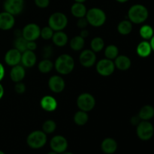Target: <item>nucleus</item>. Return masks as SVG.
<instances>
[{"label":"nucleus","mask_w":154,"mask_h":154,"mask_svg":"<svg viewBox=\"0 0 154 154\" xmlns=\"http://www.w3.org/2000/svg\"><path fill=\"white\" fill-rule=\"evenodd\" d=\"M54 67L60 75H69L75 69V60L69 54H62L56 60Z\"/></svg>","instance_id":"1"},{"label":"nucleus","mask_w":154,"mask_h":154,"mask_svg":"<svg viewBox=\"0 0 154 154\" xmlns=\"http://www.w3.org/2000/svg\"><path fill=\"white\" fill-rule=\"evenodd\" d=\"M149 12L147 8L141 4H135L131 6L128 11V18L132 23L140 24L147 20Z\"/></svg>","instance_id":"2"},{"label":"nucleus","mask_w":154,"mask_h":154,"mask_svg":"<svg viewBox=\"0 0 154 154\" xmlns=\"http://www.w3.org/2000/svg\"><path fill=\"white\" fill-rule=\"evenodd\" d=\"M90 25L94 27H100L106 21V14L99 8H92L87 11L85 16Z\"/></svg>","instance_id":"3"},{"label":"nucleus","mask_w":154,"mask_h":154,"mask_svg":"<svg viewBox=\"0 0 154 154\" xmlns=\"http://www.w3.org/2000/svg\"><path fill=\"white\" fill-rule=\"evenodd\" d=\"M26 143L32 149L42 148L47 143V134L43 131H33L27 136Z\"/></svg>","instance_id":"4"},{"label":"nucleus","mask_w":154,"mask_h":154,"mask_svg":"<svg viewBox=\"0 0 154 154\" xmlns=\"http://www.w3.org/2000/svg\"><path fill=\"white\" fill-rule=\"evenodd\" d=\"M68 25V18L62 12H55L50 16L48 19V26L54 31H63Z\"/></svg>","instance_id":"5"},{"label":"nucleus","mask_w":154,"mask_h":154,"mask_svg":"<svg viewBox=\"0 0 154 154\" xmlns=\"http://www.w3.org/2000/svg\"><path fill=\"white\" fill-rule=\"evenodd\" d=\"M77 105L81 111L89 112L96 106V99L90 93H83L77 99Z\"/></svg>","instance_id":"6"},{"label":"nucleus","mask_w":154,"mask_h":154,"mask_svg":"<svg viewBox=\"0 0 154 154\" xmlns=\"http://www.w3.org/2000/svg\"><path fill=\"white\" fill-rule=\"evenodd\" d=\"M136 126L137 135L141 140L148 141L153 137L154 128L150 122L147 121V120H141Z\"/></svg>","instance_id":"7"},{"label":"nucleus","mask_w":154,"mask_h":154,"mask_svg":"<svg viewBox=\"0 0 154 154\" xmlns=\"http://www.w3.org/2000/svg\"><path fill=\"white\" fill-rule=\"evenodd\" d=\"M96 68L98 73L103 77H108L111 75L116 69L114 61L107 58L99 60L96 64Z\"/></svg>","instance_id":"8"},{"label":"nucleus","mask_w":154,"mask_h":154,"mask_svg":"<svg viewBox=\"0 0 154 154\" xmlns=\"http://www.w3.org/2000/svg\"><path fill=\"white\" fill-rule=\"evenodd\" d=\"M5 11L8 12L11 14L18 15L23 11V0H5L3 5Z\"/></svg>","instance_id":"9"},{"label":"nucleus","mask_w":154,"mask_h":154,"mask_svg":"<svg viewBox=\"0 0 154 154\" xmlns=\"http://www.w3.org/2000/svg\"><path fill=\"white\" fill-rule=\"evenodd\" d=\"M41 29L35 23H29L22 30V36L27 41H35L40 37Z\"/></svg>","instance_id":"10"},{"label":"nucleus","mask_w":154,"mask_h":154,"mask_svg":"<svg viewBox=\"0 0 154 154\" xmlns=\"http://www.w3.org/2000/svg\"><path fill=\"white\" fill-rule=\"evenodd\" d=\"M50 146L53 151L57 153H62L68 148V141L63 135H55L51 138Z\"/></svg>","instance_id":"11"},{"label":"nucleus","mask_w":154,"mask_h":154,"mask_svg":"<svg viewBox=\"0 0 154 154\" xmlns=\"http://www.w3.org/2000/svg\"><path fill=\"white\" fill-rule=\"evenodd\" d=\"M80 63L82 66L86 68H90L93 66L96 61V53L92 50H84L79 56Z\"/></svg>","instance_id":"12"},{"label":"nucleus","mask_w":154,"mask_h":154,"mask_svg":"<svg viewBox=\"0 0 154 154\" xmlns=\"http://www.w3.org/2000/svg\"><path fill=\"white\" fill-rule=\"evenodd\" d=\"M48 87L50 90L55 93H60L64 90L66 87L65 80L59 75H54L51 77L48 81Z\"/></svg>","instance_id":"13"},{"label":"nucleus","mask_w":154,"mask_h":154,"mask_svg":"<svg viewBox=\"0 0 154 154\" xmlns=\"http://www.w3.org/2000/svg\"><path fill=\"white\" fill-rule=\"evenodd\" d=\"M15 18L14 15L6 11L0 13V29L7 31L13 28Z\"/></svg>","instance_id":"14"},{"label":"nucleus","mask_w":154,"mask_h":154,"mask_svg":"<svg viewBox=\"0 0 154 154\" xmlns=\"http://www.w3.org/2000/svg\"><path fill=\"white\" fill-rule=\"evenodd\" d=\"M21 54L22 53L20 52L16 48H12L8 51L5 55V62L8 66L11 67L18 65L20 63Z\"/></svg>","instance_id":"15"},{"label":"nucleus","mask_w":154,"mask_h":154,"mask_svg":"<svg viewBox=\"0 0 154 154\" xmlns=\"http://www.w3.org/2000/svg\"><path fill=\"white\" fill-rule=\"evenodd\" d=\"M37 61V57L34 51L26 50L21 54L20 63L22 66L26 68H32L35 65Z\"/></svg>","instance_id":"16"},{"label":"nucleus","mask_w":154,"mask_h":154,"mask_svg":"<svg viewBox=\"0 0 154 154\" xmlns=\"http://www.w3.org/2000/svg\"><path fill=\"white\" fill-rule=\"evenodd\" d=\"M40 105L43 110L48 112H52L57 108V101L51 96H45L40 101Z\"/></svg>","instance_id":"17"},{"label":"nucleus","mask_w":154,"mask_h":154,"mask_svg":"<svg viewBox=\"0 0 154 154\" xmlns=\"http://www.w3.org/2000/svg\"><path fill=\"white\" fill-rule=\"evenodd\" d=\"M24 68L25 67L19 64L12 66V69L10 72V78L13 82H20L24 79L26 76V71Z\"/></svg>","instance_id":"18"},{"label":"nucleus","mask_w":154,"mask_h":154,"mask_svg":"<svg viewBox=\"0 0 154 154\" xmlns=\"http://www.w3.org/2000/svg\"><path fill=\"white\" fill-rule=\"evenodd\" d=\"M101 149L105 154H113L117 149V143L114 138H107L102 141Z\"/></svg>","instance_id":"19"},{"label":"nucleus","mask_w":154,"mask_h":154,"mask_svg":"<svg viewBox=\"0 0 154 154\" xmlns=\"http://www.w3.org/2000/svg\"><path fill=\"white\" fill-rule=\"evenodd\" d=\"M115 68L120 71H126L131 67L132 62L129 57L125 55H118L114 61Z\"/></svg>","instance_id":"20"},{"label":"nucleus","mask_w":154,"mask_h":154,"mask_svg":"<svg viewBox=\"0 0 154 154\" xmlns=\"http://www.w3.org/2000/svg\"><path fill=\"white\" fill-rule=\"evenodd\" d=\"M136 52L139 57H143V58L149 57L152 52V48L150 42H147V41H143V42H140L137 46Z\"/></svg>","instance_id":"21"},{"label":"nucleus","mask_w":154,"mask_h":154,"mask_svg":"<svg viewBox=\"0 0 154 154\" xmlns=\"http://www.w3.org/2000/svg\"><path fill=\"white\" fill-rule=\"evenodd\" d=\"M87 9L84 3L75 2L71 7V13L75 17L81 18L86 16Z\"/></svg>","instance_id":"22"},{"label":"nucleus","mask_w":154,"mask_h":154,"mask_svg":"<svg viewBox=\"0 0 154 154\" xmlns=\"http://www.w3.org/2000/svg\"><path fill=\"white\" fill-rule=\"evenodd\" d=\"M51 39H52L54 45L57 47L65 46L69 41L68 35L63 31H57L54 32Z\"/></svg>","instance_id":"23"},{"label":"nucleus","mask_w":154,"mask_h":154,"mask_svg":"<svg viewBox=\"0 0 154 154\" xmlns=\"http://www.w3.org/2000/svg\"><path fill=\"white\" fill-rule=\"evenodd\" d=\"M138 117L141 120L149 121L154 117V108L151 105H146L141 108L138 113Z\"/></svg>","instance_id":"24"},{"label":"nucleus","mask_w":154,"mask_h":154,"mask_svg":"<svg viewBox=\"0 0 154 154\" xmlns=\"http://www.w3.org/2000/svg\"><path fill=\"white\" fill-rule=\"evenodd\" d=\"M132 30V23L129 20H124L117 25V31L122 35H127Z\"/></svg>","instance_id":"25"},{"label":"nucleus","mask_w":154,"mask_h":154,"mask_svg":"<svg viewBox=\"0 0 154 154\" xmlns=\"http://www.w3.org/2000/svg\"><path fill=\"white\" fill-rule=\"evenodd\" d=\"M74 122L79 126H84L89 120V115L87 112L79 110L74 115Z\"/></svg>","instance_id":"26"},{"label":"nucleus","mask_w":154,"mask_h":154,"mask_svg":"<svg viewBox=\"0 0 154 154\" xmlns=\"http://www.w3.org/2000/svg\"><path fill=\"white\" fill-rule=\"evenodd\" d=\"M54 64L50 59H43L38 65L39 72L43 74L49 73L54 69Z\"/></svg>","instance_id":"27"},{"label":"nucleus","mask_w":154,"mask_h":154,"mask_svg":"<svg viewBox=\"0 0 154 154\" xmlns=\"http://www.w3.org/2000/svg\"><path fill=\"white\" fill-rule=\"evenodd\" d=\"M85 40L80 35L75 36L70 41V48L75 51H79L84 48Z\"/></svg>","instance_id":"28"},{"label":"nucleus","mask_w":154,"mask_h":154,"mask_svg":"<svg viewBox=\"0 0 154 154\" xmlns=\"http://www.w3.org/2000/svg\"><path fill=\"white\" fill-rule=\"evenodd\" d=\"M91 50L95 53H99L102 51L105 47V42L101 37H95L90 42Z\"/></svg>","instance_id":"29"},{"label":"nucleus","mask_w":154,"mask_h":154,"mask_svg":"<svg viewBox=\"0 0 154 154\" xmlns=\"http://www.w3.org/2000/svg\"><path fill=\"white\" fill-rule=\"evenodd\" d=\"M119 55V49L116 45H110L105 49V58L111 60H114Z\"/></svg>","instance_id":"30"},{"label":"nucleus","mask_w":154,"mask_h":154,"mask_svg":"<svg viewBox=\"0 0 154 154\" xmlns=\"http://www.w3.org/2000/svg\"><path fill=\"white\" fill-rule=\"evenodd\" d=\"M140 36L144 40H150L154 35L153 27L150 25H143L139 30Z\"/></svg>","instance_id":"31"},{"label":"nucleus","mask_w":154,"mask_h":154,"mask_svg":"<svg viewBox=\"0 0 154 154\" xmlns=\"http://www.w3.org/2000/svg\"><path fill=\"white\" fill-rule=\"evenodd\" d=\"M27 43H28V41L24 38L22 35H20L16 38L14 42V48L18 50L20 52L23 53L27 50Z\"/></svg>","instance_id":"32"},{"label":"nucleus","mask_w":154,"mask_h":154,"mask_svg":"<svg viewBox=\"0 0 154 154\" xmlns=\"http://www.w3.org/2000/svg\"><path fill=\"white\" fill-rule=\"evenodd\" d=\"M57 129V124L53 120H48L42 125V131L46 134H51Z\"/></svg>","instance_id":"33"},{"label":"nucleus","mask_w":154,"mask_h":154,"mask_svg":"<svg viewBox=\"0 0 154 154\" xmlns=\"http://www.w3.org/2000/svg\"><path fill=\"white\" fill-rule=\"evenodd\" d=\"M54 31L49 26H45L41 29V34L40 36L45 40H49V39L52 38L53 35H54Z\"/></svg>","instance_id":"34"},{"label":"nucleus","mask_w":154,"mask_h":154,"mask_svg":"<svg viewBox=\"0 0 154 154\" xmlns=\"http://www.w3.org/2000/svg\"><path fill=\"white\" fill-rule=\"evenodd\" d=\"M54 53V48L51 45H47L42 50V56L44 59H50Z\"/></svg>","instance_id":"35"},{"label":"nucleus","mask_w":154,"mask_h":154,"mask_svg":"<svg viewBox=\"0 0 154 154\" xmlns=\"http://www.w3.org/2000/svg\"><path fill=\"white\" fill-rule=\"evenodd\" d=\"M26 89V85L23 84V83H22V81L15 84L14 91L16 92L17 93H18V94H23V93H25Z\"/></svg>","instance_id":"36"},{"label":"nucleus","mask_w":154,"mask_h":154,"mask_svg":"<svg viewBox=\"0 0 154 154\" xmlns=\"http://www.w3.org/2000/svg\"><path fill=\"white\" fill-rule=\"evenodd\" d=\"M88 21L86 19V17H81V18H78V21H77V26L78 28H80L81 29H86L87 26H88Z\"/></svg>","instance_id":"37"},{"label":"nucleus","mask_w":154,"mask_h":154,"mask_svg":"<svg viewBox=\"0 0 154 154\" xmlns=\"http://www.w3.org/2000/svg\"><path fill=\"white\" fill-rule=\"evenodd\" d=\"M35 4L40 8H46L49 6L50 0H34Z\"/></svg>","instance_id":"38"},{"label":"nucleus","mask_w":154,"mask_h":154,"mask_svg":"<svg viewBox=\"0 0 154 154\" xmlns=\"http://www.w3.org/2000/svg\"><path fill=\"white\" fill-rule=\"evenodd\" d=\"M37 48V44L35 41H28L27 43V50L29 51H34Z\"/></svg>","instance_id":"39"},{"label":"nucleus","mask_w":154,"mask_h":154,"mask_svg":"<svg viewBox=\"0 0 154 154\" xmlns=\"http://www.w3.org/2000/svg\"><path fill=\"white\" fill-rule=\"evenodd\" d=\"M141 121V120L140 119V117H138V115L134 116V117H132L130 120L131 123H132L133 126H137V125H138Z\"/></svg>","instance_id":"40"},{"label":"nucleus","mask_w":154,"mask_h":154,"mask_svg":"<svg viewBox=\"0 0 154 154\" xmlns=\"http://www.w3.org/2000/svg\"><path fill=\"white\" fill-rule=\"evenodd\" d=\"M89 35H90V32H89V31L87 29H81V32H80V36L84 38V39L88 37Z\"/></svg>","instance_id":"41"},{"label":"nucleus","mask_w":154,"mask_h":154,"mask_svg":"<svg viewBox=\"0 0 154 154\" xmlns=\"http://www.w3.org/2000/svg\"><path fill=\"white\" fill-rule=\"evenodd\" d=\"M5 77V68L3 65L0 63V81L4 78Z\"/></svg>","instance_id":"42"},{"label":"nucleus","mask_w":154,"mask_h":154,"mask_svg":"<svg viewBox=\"0 0 154 154\" xmlns=\"http://www.w3.org/2000/svg\"><path fill=\"white\" fill-rule=\"evenodd\" d=\"M4 88H3L2 85L0 84V99H1L3 97V96H4Z\"/></svg>","instance_id":"43"},{"label":"nucleus","mask_w":154,"mask_h":154,"mask_svg":"<svg viewBox=\"0 0 154 154\" xmlns=\"http://www.w3.org/2000/svg\"><path fill=\"white\" fill-rule=\"evenodd\" d=\"M150 46H151L152 48V51H154V35H153V37L150 39Z\"/></svg>","instance_id":"44"},{"label":"nucleus","mask_w":154,"mask_h":154,"mask_svg":"<svg viewBox=\"0 0 154 154\" xmlns=\"http://www.w3.org/2000/svg\"><path fill=\"white\" fill-rule=\"evenodd\" d=\"M75 2H78V3H84L87 0H74Z\"/></svg>","instance_id":"45"},{"label":"nucleus","mask_w":154,"mask_h":154,"mask_svg":"<svg viewBox=\"0 0 154 154\" xmlns=\"http://www.w3.org/2000/svg\"><path fill=\"white\" fill-rule=\"evenodd\" d=\"M116 1L118 2H120V3H125V2H126L129 1V0H116Z\"/></svg>","instance_id":"46"},{"label":"nucleus","mask_w":154,"mask_h":154,"mask_svg":"<svg viewBox=\"0 0 154 154\" xmlns=\"http://www.w3.org/2000/svg\"><path fill=\"white\" fill-rule=\"evenodd\" d=\"M61 154H73V153H71V152H66V151H65V152H63V153H62Z\"/></svg>","instance_id":"47"},{"label":"nucleus","mask_w":154,"mask_h":154,"mask_svg":"<svg viewBox=\"0 0 154 154\" xmlns=\"http://www.w3.org/2000/svg\"><path fill=\"white\" fill-rule=\"evenodd\" d=\"M48 154H58L57 153H56V152H54V151H51V152H49V153H48Z\"/></svg>","instance_id":"48"},{"label":"nucleus","mask_w":154,"mask_h":154,"mask_svg":"<svg viewBox=\"0 0 154 154\" xmlns=\"http://www.w3.org/2000/svg\"><path fill=\"white\" fill-rule=\"evenodd\" d=\"M0 154H5V153L3 151H2V150H0Z\"/></svg>","instance_id":"49"}]
</instances>
